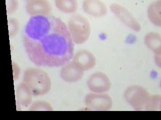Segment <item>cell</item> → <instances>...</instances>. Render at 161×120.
Here are the masks:
<instances>
[{
  "label": "cell",
  "mask_w": 161,
  "mask_h": 120,
  "mask_svg": "<svg viewBox=\"0 0 161 120\" xmlns=\"http://www.w3.org/2000/svg\"><path fill=\"white\" fill-rule=\"evenodd\" d=\"M23 41L28 57L37 66H63L74 55V42L68 27L53 15L30 18L25 26Z\"/></svg>",
  "instance_id": "cell-1"
},
{
  "label": "cell",
  "mask_w": 161,
  "mask_h": 120,
  "mask_svg": "<svg viewBox=\"0 0 161 120\" xmlns=\"http://www.w3.org/2000/svg\"><path fill=\"white\" fill-rule=\"evenodd\" d=\"M23 82L26 85L32 96L46 95L52 87L49 75L42 69L31 68L24 72Z\"/></svg>",
  "instance_id": "cell-2"
},
{
  "label": "cell",
  "mask_w": 161,
  "mask_h": 120,
  "mask_svg": "<svg viewBox=\"0 0 161 120\" xmlns=\"http://www.w3.org/2000/svg\"><path fill=\"white\" fill-rule=\"evenodd\" d=\"M68 28L74 44H84L89 38L91 32L90 24L83 15L75 14L71 16Z\"/></svg>",
  "instance_id": "cell-3"
},
{
  "label": "cell",
  "mask_w": 161,
  "mask_h": 120,
  "mask_svg": "<svg viewBox=\"0 0 161 120\" xmlns=\"http://www.w3.org/2000/svg\"><path fill=\"white\" fill-rule=\"evenodd\" d=\"M151 94L142 87L132 85L125 91L126 101L136 111H146L151 97Z\"/></svg>",
  "instance_id": "cell-4"
},
{
  "label": "cell",
  "mask_w": 161,
  "mask_h": 120,
  "mask_svg": "<svg viewBox=\"0 0 161 120\" xmlns=\"http://www.w3.org/2000/svg\"><path fill=\"white\" fill-rule=\"evenodd\" d=\"M85 102L87 108L93 111H109L113 106L111 98L104 93H89L86 96Z\"/></svg>",
  "instance_id": "cell-5"
},
{
  "label": "cell",
  "mask_w": 161,
  "mask_h": 120,
  "mask_svg": "<svg viewBox=\"0 0 161 120\" xmlns=\"http://www.w3.org/2000/svg\"><path fill=\"white\" fill-rule=\"evenodd\" d=\"M88 88L95 93H104L110 90L111 82L105 73L96 72L91 75L87 82Z\"/></svg>",
  "instance_id": "cell-6"
},
{
  "label": "cell",
  "mask_w": 161,
  "mask_h": 120,
  "mask_svg": "<svg viewBox=\"0 0 161 120\" xmlns=\"http://www.w3.org/2000/svg\"><path fill=\"white\" fill-rule=\"evenodd\" d=\"M110 9L126 26L136 32L140 31L141 26L140 22L125 8L119 4L112 3L110 5Z\"/></svg>",
  "instance_id": "cell-7"
},
{
  "label": "cell",
  "mask_w": 161,
  "mask_h": 120,
  "mask_svg": "<svg viewBox=\"0 0 161 120\" xmlns=\"http://www.w3.org/2000/svg\"><path fill=\"white\" fill-rule=\"evenodd\" d=\"M25 8L32 17L50 15L53 11L52 5L46 0H27Z\"/></svg>",
  "instance_id": "cell-8"
},
{
  "label": "cell",
  "mask_w": 161,
  "mask_h": 120,
  "mask_svg": "<svg viewBox=\"0 0 161 120\" xmlns=\"http://www.w3.org/2000/svg\"><path fill=\"white\" fill-rule=\"evenodd\" d=\"M84 71L73 61L64 65L60 71V77L64 81L74 82L82 79Z\"/></svg>",
  "instance_id": "cell-9"
},
{
  "label": "cell",
  "mask_w": 161,
  "mask_h": 120,
  "mask_svg": "<svg viewBox=\"0 0 161 120\" xmlns=\"http://www.w3.org/2000/svg\"><path fill=\"white\" fill-rule=\"evenodd\" d=\"M73 61L84 71L93 69L96 65L94 55L86 50H80L76 52L73 57Z\"/></svg>",
  "instance_id": "cell-10"
},
{
  "label": "cell",
  "mask_w": 161,
  "mask_h": 120,
  "mask_svg": "<svg viewBox=\"0 0 161 120\" xmlns=\"http://www.w3.org/2000/svg\"><path fill=\"white\" fill-rule=\"evenodd\" d=\"M84 11L95 18L105 16L108 13L105 4L99 0H86L83 2Z\"/></svg>",
  "instance_id": "cell-11"
},
{
  "label": "cell",
  "mask_w": 161,
  "mask_h": 120,
  "mask_svg": "<svg viewBox=\"0 0 161 120\" xmlns=\"http://www.w3.org/2000/svg\"><path fill=\"white\" fill-rule=\"evenodd\" d=\"M145 43L155 55L161 54V37L158 32H148L145 38Z\"/></svg>",
  "instance_id": "cell-12"
},
{
  "label": "cell",
  "mask_w": 161,
  "mask_h": 120,
  "mask_svg": "<svg viewBox=\"0 0 161 120\" xmlns=\"http://www.w3.org/2000/svg\"><path fill=\"white\" fill-rule=\"evenodd\" d=\"M32 97L26 85L23 82L19 84L17 90V104L20 106H28L31 102Z\"/></svg>",
  "instance_id": "cell-13"
},
{
  "label": "cell",
  "mask_w": 161,
  "mask_h": 120,
  "mask_svg": "<svg viewBox=\"0 0 161 120\" xmlns=\"http://www.w3.org/2000/svg\"><path fill=\"white\" fill-rule=\"evenodd\" d=\"M161 1L160 0L153 2L148 7L147 15L150 21L158 27L161 26Z\"/></svg>",
  "instance_id": "cell-14"
},
{
  "label": "cell",
  "mask_w": 161,
  "mask_h": 120,
  "mask_svg": "<svg viewBox=\"0 0 161 120\" xmlns=\"http://www.w3.org/2000/svg\"><path fill=\"white\" fill-rule=\"evenodd\" d=\"M54 2L60 11L66 14H74L78 9V2L75 0H56Z\"/></svg>",
  "instance_id": "cell-15"
},
{
  "label": "cell",
  "mask_w": 161,
  "mask_h": 120,
  "mask_svg": "<svg viewBox=\"0 0 161 120\" xmlns=\"http://www.w3.org/2000/svg\"><path fill=\"white\" fill-rule=\"evenodd\" d=\"M29 111H53V108L52 105L47 102L36 101L31 105Z\"/></svg>",
  "instance_id": "cell-16"
},
{
  "label": "cell",
  "mask_w": 161,
  "mask_h": 120,
  "mask_svg": "<svg viewBox=\"0 0 161 120\" xmlns=\"http://www.w3.org/2000/svg\"><path fill=\"white\" fill-rule=\"evenodd\" d=\"M8 27H9V35L10 37H13L16 35L19 30V22L15 18H10L8 19Z\"/></svg>",
  "instance_id": "cell-17"
},
{
  "label": "cell",
  "mask_w": 161,
  "mask_h": 120,
  "mask_svg": "<svg viewBox=\"0 0 161 120\" xmlns=\"http://www.w3.org/2000/svg\"><path fill=\"white\" fill-rule=\"evenodd\" d=\"M19 3L17 1H6L7 11L8 14L14 13L17 10Z\"/></svg>",
  "instance_id": "cell-18"
},
{
  "label": "cell",
  "mask_w": 161,
  "mask_h": 120,
  "mask_svg": "<svg viewBox=\"0 0 161 120\" xmlns=\"http://www.w3.org/2000/svg\"><path fill=\"white\" fill-rule=\"evenodd\" d=\"M161 54H158V55H155V63L156 65H157L158 66L159 68H161Z\"/></svg>",
  "instance_id": "cell-19"
}]
</instances>
